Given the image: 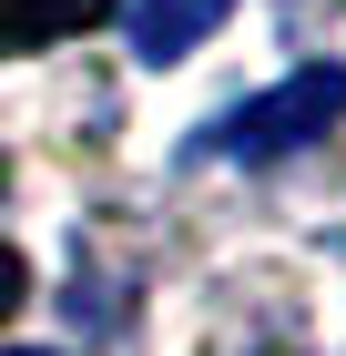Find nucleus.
<instances>
[{
    "mask_svg": "<svg viewBox=\"0 0 346 356\" xmlns=\"http://www.w3.org/2000/svg\"><path fill=\"white\" fill-rule=\"evenodd\" d=\"M31 296V265H21V254H10V245H0V316H10V305H21Z\"/></svg>",
    "mask_w": 346,
    "mask_h": 356,
    "instance_id": "obj_4",
    "label": "nucleus"
},
{
    "mask_svg": "<svg viewBox=\"0 0 346 356\" xmlns=\"http://www.w3.org/2000/svg\"><path fill=\"white\" fill-rule=\"evenodd\" d=\"M0 184H10V173H0Z\"/></svg>",
    "mask_w": 346,
    "mask_h": 356,
    "instance_id": "obj_6",
    "label": "nucleus"
},
{
    "mask_svg": "<svg viewBox=\"0 0 346 356\" xmlns=\"http://www.w3.org/2000/svg\"><path fill=\"white\" fill-rule=\"evenodd\" d=\"M123 0H0V51H52V41H81L102 31Z\"/></svg>",
    "mask_w": 346,
    "mask_h": 356,
    "instance_id": "obj_3",
    "label": "nucleus"
},
{
    "mask_svg": "<svg viewBox=\"0 0 346 356\" xmlns=\"http://www.w3.org/2000/svg\"><path fill=\"white\" fill-rule=\"evenodd\" d=\"M0 356H52V346H0Z\"/></svg>",
    "mask_w": 346,
    "mask_h": 356,
    "instance_id": "obj_5",
    "label": "nucleus"
},
{
    "mask_svg": "<svg viewBox=\"0 0 346 356\" xmlns=\"http://www.w3.org/2000/svg\"><path fill=\"white\" fill-rule=\"evenodd\" d=\"M336 122H346V72H336V61H306V72H285L275 92H255L214 143H224L235 163H285V153L326 143Z\"/></svg>",
    "mask_w": 346,
    "mask_h": 356,
    "instance_id": "obj_1",
    "label": "nucleus"
},
{
    "mask_svg": "<svg viewBox=\"0 0 346 356\" xmlns=\"http://www.w3.org/2000/svg\"><path fill=\"white\" fill-rule=\"evenodd\" d=\"M224 10H235V0H123V21H133V51H143V61H184L194 41L224 31Z\"/></svg>",
    "mask_w": 346,
    "mask_h": 356,
    "instance_id": "obj_2",
    "label": "nucleus"
}]
</instances>
